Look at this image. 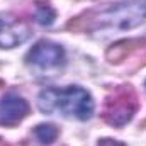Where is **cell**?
<instances>
[{"instance_id": "6da1fadb", "label": "cell", "mask_w": 146, "mask_h": 146, "mask_svg": "<svg viewBox=\"0 0 146 146\" xmlns=\"http://www.w3.org/2000/svg\"><path fill=\"white\" fill-rule=\"evenodd\" d=\"M146 21L145 0H126L110 3L102 9L87 10L66 24L72 33H92V31H126L138 27Z\"/></svg>"}, {"instance_id": "7a4b0ae2", "label": "cell", "mask_w": 146, "mask_h": 146, "mask_svg": "<svg viewBox=\"0 0 146 146\" xmlns=\"http://www.w3.org/2000/svg\"><path fill=\"white\" fill-rule=\"evenodd\" d=\"M37 106L44 114H61L78 121L90 119L94 112L92 95L82 87L46 88L37 97Z\"/></svg>"}, {"instance_id": "3957f363", "label": "cell", "mask_w": 146, "mask_h": 146, "mask_svg": "<svg viewBox=\"0 0 146 146\" xmlns=\"http://www.w3.org/2000/svg\"><path fill=\"white\" fill-rule=\"evenodd\" d=\"M136 110H138L136 92L133 90L131 85H121L106 99L102 117L110 126L122 127L133 119Z\"/></svg>"}, {"instance_id": "277c9868", "label": "cell", "mask_w": 146, "mask_h": 146, "mask_svg": "<svg viewBox=\"0 0 146 146\" xmlns=\"http://www.w3.org/2000/svg\"><path fill=\"white\" fill-rule=\"evenodd\" d=\"M26 63L41 70L60 68L65 63V49L53 41H39L29 49Z\"/></svg>"}, {"instance_id": "5b68a950", "label": "cell", "mask_w": 146, "mask_h": 146, "mask_svg": "<svg viewBox=\"0 0 146 146\" xmlns=\"http://www.w3.org/2000/svg\"><path fill=\"white\" fill-rule=\"evenodd\" d=\"M31 36V27L26 21L5 14L0 15V48H15Z\"/></svg>"}, {"instance_id": "8992f818", "label": "cell", "mask_w": 146, "mask_h": 146, "mask_svg": "<svg viewBox=\"0 0 146 146\" xmlns=\"http://www.w3.org/2000/svg\"><path fill=\"white\" fill-rule=\"evenodd\" d=\"M27 114L29 104L15 94H9L0 100V124L3 126H15L27 117Z\"/></svg>"}, {"instance_id": "52a82bcc", "label": "cell", "mask_w": 146, "mask_h": 146, "mask_svg": "<svg viewBox=\"0 0 146 146\" xmlns=\"http://www.w3.org/2000/svg\"><path fill=\"white\" fill-rule=\"evenodd\" d=\"M143 44H146V39H122V41H117L112 46H109V49L106 51V58L112 65H119L129 54H133L136 49H139Z\"/></svg>"}, {"instance_id": "ba28073f", "label": "cell", "mask_w": 146, "mask_h": 146, "mask_svg": "<svg viewBox=\"0 0 146 146\" xmlns=\"http://www.w3.org/2000/svg\"><path fill=\"white\" fill-rule=\"evenodd\" d=\"M58 134H60V131L53 124H39L34 129V136L37 138V141L41 145H53L56 141Z\"/></svg>"}, {"instance_id": "9c48e42d", "label": "cell", "mask_w": 146, "mask_h": 146, "mask_svg": "<svg viewBox=\"0 0 146 146\" xmlns=\"http://www.w3.org/2000/svg\"><path fill=\"white\" fill-rule=\"evenodd\" d=\"M54 17H56V14H54V10L51 9L49 3L39 2L36 5V19L41 26H51L54 22Z\"/></svg>"}, {"instance_id": "30bf717a", "label": "cell", "mask_w": 146, "mask_h": 146, "mask_svg": "<svg viewBox=\"0 0 146 146\" xmlns=\"http://www.w3.org/2000/svg\"><path fill=\"white\" fill-rule=\"evenodd\" d=\"M97 146H126L122 141H117V139H110V138H104L99 141Z\"/></svg>"}, {"instance_id": "8fae6325", "label": "cell", "mask_w": 146, "mask_h": 146, "mask_svg": "<svg viewBox=\"0 0 146 146\" xmlns=\"http://www.w3.org/2000/svg\"><path fill=\"white\" fill-rule=\"evenodd\" d=\"M0 146H7V143H5V141H3L2 138H0Z\"/></svg>"}, {"instance_id": "7c38bea8", "label": "cell", "mask_w": 146, "mask_h": 146, "mask_svg": "<svg viewBox=\"0 0 146 146\" xmlns=\"http://www.w3.org/2000/svg\"><path fill=\"white\" fill-rule=\"evenodd\" d=\"M2 87H3V80H0V88H2Z\"/></svg>"}]
</instances>
